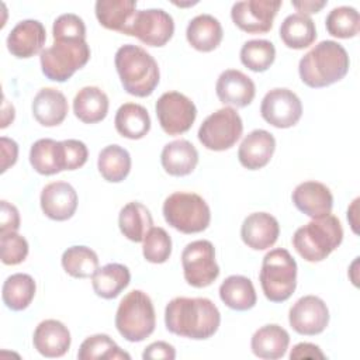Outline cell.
Instances as JSON below:
<instances>
[{
  "label": "cell",
  "instance_id": "1",
  "mask_svg": "<svg viewBox=\"0 0 360 360\" xmlns=\"http://www.w3.org/2000/svg\"><path fill=\"white\" fill-rule=\"evenodd\" d=\"M219 323V309L211 300L204 297H176L165 309L166 329L177 336L204 340L218 330Z\"/></svg>",
  "mask_w": 360,
  "mask_h": 360
},
{
  "label": "cell",
  "instance_id": "2",
  "mask_svg": "<svg viewBox=\"0 0 360 360\" xmlns=\"http://www.w3.org/2000/svg\"><path fill=\"white\" fill-rule=\"evenodd\" d=\"M350 66L346 49L336 41L326 39L308 51L298 63V73L308 87L319 89L342 80Z\"/></svg>",
  "mask_w": 360,
  "mask_h": 360
},
{
  "label": "cell",
  "instance_id": "3",
  "mask_svg": "<svg viewBox=\"0 0 360 360\" xmlns=\"http://www.w3.org/2000/svg\"><path fill=\"white\" fill-rule=\"evenodd\" d=\"M115 69L124 90L135 97L150 96L159 84L160 72L155 58L142 46L125 44L114 58Z\"/></svg>",
  "mask_w": 360,
  "mask_h": 360
},
{
  "label": "cell",
  "instance_id": "4",
  "mask_svg": "<svg viewBox=\"0 0 360 360\" xmlns=\"http://www.w3.org/2000/svg\"><path fill=\"white\" fill-rule=\"evenodd\" d=\"M343 240V228L338 217L328 214L300 226L292 235V246L307 262L326 259Z\"/></svg>",
  "mask_w": 360,
  "mask_h": 360
},
{
  "label": "cell",
  "instance_id": "5",
  "mask_svg": "<svg viewBox=\"0 0 360 360\" xmlns=\"http://www.w3.org/2000/svg\"><path fill=\"white\" fill-rule=\"evenodd\" d=\"M90 53L86 39L56 38L39 55L42 73L49 80L63 83L89 62Z\"/></svg>",
  "mask_w": 360,
  "mask_h": 360
},
{
  "label": "cell",
  "instance_id": "6",
  "mask_svg": "<svg viewBox=\"0 0 360 360\" xmlns=\"http://www.w3.org/2000/svg\"><path fill=\"white\" fill-rule=\"evenodd\" d=\"M156 326V315L150 297L141 291H129L118 304L115 328L128 342H142L149 338Z\"/></svg>",
  "mask_w": 360,
  "mask_h": 360
},
{
  "label": "cell",
  "instance_id": "7",
  "mask_svg": "<svg viewBox=\"0 0 360 360\" xmlns=\"http://www.w3.org/2000/svg\"><path fill=\"white\" fill-rule=\"evenodd\" d=\"M264 297L271 302L287 301L297 287V262L287 249L267 252L259 273Z\"/></svg>",
  "mask_w": 360,
  "mask_h": 360
},
{
  "label": "cell",
  "instance_id": "8",
  "mask_svg": "<svg viewBox=\"0 0 360 360\" xmlns=\"http://www.w3.org/2000/svg\"><path fill=\"white\" fill-rule=\"evenodd\" d=\"M165 221L183 233H198L208 228L211 211L205 200L188 191H176L163 202Z\"/></svg>",
  "mask_w": 360,
  "mask_h": 360
},
{
  "label": "cell",
  "instance_id": "9",
  "mask_svg": "<svg viewBox=\"0 0 360 360\" xmlns=\"http://www.w3.org/2000/svg\"><path fill=\"white\" fill-rule=\"evenodd\" d=\"M243 132V122L238 111L224 107L210 114L198 128V141L204 148L215 152L232 148Z\"/></svg>",
  "mask_w": 360,
  "mask_h": 360
},
{
  "label": "cell",
  "instance_id": "10",
  "mask_svg": "<svg viewBox=\"0 0 360 360\" xmlns=\"http://www.w3.org/2000/svg\"><path fill=\"white\" fill-rule=\"evenodd\" d=\"M181 266L184 280L195 288L211 285L219 276L215 248L207 239L193 240L186 245L181 253Z\"/></svg>",
  "mask_w": 360,
  "mask_h": 360
},
{
  "label": "cell",
  "instance_id": "11",
  "mask_svg": "<svg viewBox=\"0 0 360 360\" xmlns=\"http://www.w3.org/2000/svg\"><path fill=\"white\" fill-rule=\"evenodd\" d=\"M155 110L159 124L167 135H180L187 132L197 117L195 104L179 91L163 93L158 98Z\"/></svg>",
  "mask_w": 360,
  "mask_h": 360
},
{
  "label": "cell",
  "instance_id": "12",
  "mask_svg": "<svg viewBox=\"0 0 360 360\" xmlns=\"http://www.w3.org/2000/svg\"><path fill=\"white\" fill-rule=\"evenodd\" d=\"M174 34L173 17L162 8L138 10L127 35L136 37L149 46L166 45Z\"/></svg>",
  "mask_w": 360,
  "mask_h": 360
},
{
  "label": "cell",
  "instance_id": "13",
  "mask_svg": "<svg viewBox=\"0 0 360 360\" xmlns=\"http://www.w3.org/2000/svg\"><path fill=\"white\" fill-rule=\"evenodd\" d=\"M281 4L280 0L236 1L231 8V18L248 34H264L271 30Z\"/></svg>",
  "mask_w": 360,
  "mask_h": 360
},
{
  "label": "cell",
  "instance_id": "14",
  "mask_svg": "<svg viewBox=\"0 0 360 360\" xmlns=\"http://www.w3.org/2000/svg\"><path fill=\"white\" fill-rule=\"evenodd\" d=\"M260 114L276 128L294 127L302 115L300 97L290 89L276 87L267 91L260 104Z\"/></svg>",
  "mask_w": 360,
  "mask_h": 360
},
{
  "label": "cell",
  "instance_id": "15",
  "mask_svg": "<svg viewBox=\"0 0 360 360\" xmlns=\"http://www.w3.org/2000/svg\"><path fill=\"white\" fill-rule=\"evenodd\" d=\"M288 322L300 335H319L329 323V309L322 298L316 295H304L290 308Z\"/></svg>",
  "mask_w": 360,
  "mask_h": 360
},
{
  "label": "cell",
  "instance_id": "16",
  "mask_svg": "<svg viewBox=\"0 0 360 360\" xmlns=\"http://www.w3.org/2000/svg\"><path fill=\"white\" fill-rule=\"evenodd\" d=\"M46 39V31L38 20H22L14 25L7 37L8 52L20 59H27L38 52H42V46Z\"/></svg>",
  "mask_w": 360,
  "mask_h": 360
},
{
  "label": "cell",
  "instance_id": "17",
  "mask_svg": "<svg viewBox=\"0 0 360 360\" xmlns=\"http://www.w3.org/2000/svg\"><path fill=\"white\" fill-rule=\"evenodd\" d=\"M215 93L221 103L242 108L253 101L256 86L243 72L238 69H226L217 80Z\"/></svg>",
  "mask_w": 360,
  "mask_h": 360
},
{
  "label": "cell",
  "instance_id": "18",
  "mask_svg": "<svg viewBox=\"0 0 360 360\" xmlns=\"http://www.w3.org/2000/svg\"><path fill=\"white\" fill-rule=\"evenodd\" d=\"M291 198L297 210L312 219L330 214L333 208V195L329 187L315 180L300 183L294 188Z\"/></svg>",
  "mask_w": 360,
  "mask_h": 360
},
{
  "label": "cell",
  "instance_id": "19",
  "mask_svg": "<svg viewBox=\"0 0 360 360\" xmlns=\"http://www.w3.org/2000/svg\"><path fill=\"white\" fill-rule=\"evenodd\" d=\"M44 214L53 221H66L73 217L77 208V193L66 181L46 184L39 197Z\"/></svg>",
  "mask_w": 360,
  "mask_h": 360
},
{
  "label": "cell",
  "instance_id": "20",
  "mask_svg": "<svg viewBox=\"0 0 360 360\" xmlns=\"http://www.w3.org/2000/svg\"><path fill=\"white\" fill-rule=\"evenodd\" d=\"M280 235L278 221L269 212L248 215L240 226L243 243L253 250H264L273 246Z\"/></svg>",
  "mask_w": 360,
  "mask_h": 360
},
{
  "label": "cell",
  "instance_id": "21",
  "mask_svg": "<svg viewBox=\"0 0 360 360\" xmlns=\"http://www.w3.org/2000/svg\"><path fill=\"white\" fill-rule=\"evenodd\" d=\"M276 150V139L266 129H253L249 132L238 149L239 163L249 169L257 170L264 167Z\"/></svg>",
  "mask_w": 360,
  "mask_h": 360
},
{
  "label": "cell",
  "instance_id": "22",
  "mask_svg": "<svg viewBox=\"0 0 360 360\" xmlns=\"http://www.w3.org/2000/svg\"><path fill=\"white\" fill-rule=\"evenodd\" d=\"M70 332L65 323L56 319H45L34 330L32 343L37 352L45 357H62L70 347Z\"/></svg>",
  "mask_w": 360,
  "mask_h": 360
},
{
  "label": "cell",
  "instance_id": "23",
  "mask_svg": "<svg viewBox=\"0 0 360 360\" xmlns=\"http://www.w3.org/2000/svg\"><path fill=\"white\" fill-rule=\"evenodd\" d=\"M34 118L44 127H56L68 115V100L65 94L53 87L41 89L31 104Z\"/></svg>",
  "mask_w": 360,
  "mask_h": 360
},
{
  "label": "cell",
  "instance_id": "24",
  "mask_svg": "<svg viewBox=\"0 0 360 360\" xmlns=\"http://www.w3.org/2000/svg\"><path fill=\"white\" fill-rule=\"evenodd\" d=\"M30 163L37 173L44 176L66 170L63 142L51 138L35 141L30 149Z\"/></svg>",
  "mask_w": 360,
  "mask_h": 360
},
{
  "label": "cell",
  "instance_id": "25",
  "mask_svg": "<svg viewBox=\"0 0 360 360\" xmlns=\"http://www.w3.org/2000/svg\"><path fill=\"white\" fill-rule=\"evenodd\" d=\"M160 163L170 176H187L198 163V152L187 139H176L163 146Z\"/></svg>",
  "mask_w": 360,
  "mask_h": 360
},
{
  "label": "cell",
  "instance_id": "26",
  "mask_svg": "<svg viewBox=\"0 0 360 360\" xmlns=\"http://www.w3.org/2000/svg\"><path fill=\"white\" fill-rule=\"evenodd\" d=\"M94 11L98 22L111 31L128 34L136 14L135 0H97Z\"/></svg>",
  "mask_w": 360,
  "mask_h": 360
},
{
  "label": "cell",
  "instance_id": "27",
  "mask_svg": "<svg viewBox=\"0 0 360 360\" xmlns=\"http://www.w3.org/2000/svg\"><path fill=\"white\" fill-rule=\"evenodd\" d=\"M288 345V332L277 323H269L259 328L250 339V349L253 354L266 360L281 359L285 354Z\"/></svg>",
  "mask_w": 360,
  "mask_h": 360
},
{
  "label": "cell",
  "instance_id": "28",
  "mask_svg": "<svg viewBox=\"0 0 360 360\" xmlns=\"http://www.w3.org/2000/svg\"><path fill=\"white\" fill-rule=\"evenodd\" d=\"M224 31L221 22L211 14H198L190 20L186 38L188 44L200 52L214 51L222 41Z\"/></svg>",
  "mask_w": 360,
  "mask_h": 360
},
{
  "label": "cell",
  "instance_id": "29",
  "mask_svg": "<svg viewBox=\"0 0 360 360\" xmlns=\"http://www.w3.org/2000/svg\"><path fill=\"white\" fill-rule=\"evenodd\" d=\"M108 97L97 86L80 89L73 98V112L84 124H96L105 118L108 112Z\"/></svg>",
  "mask_w": 360,
  "mask_h": 360
},
{
  "label": "cell",
  "instance_id": "30",
  "mask_svg": "<svg viewBox=\"0 0 360 360\" xmlns=\"http://www.w3.org/2000/svg\"><path fill=\"white\" fill-rule=\"evenodd\" d=\"M131 281L129 269L121 263H108L98 267L91 276V285L94 292L104 298L112 300L128 287Z\"/></svg>",
  "mask_w": 360,
  "mask_h": 360
},
{
  "label": "cell",
  "instance_id": "31",
  "mask_svg": "<svg viewBox=\"0 0 360 360\" xmlns=\"http://www.w3.org/2000/svg\"><path fill=\"white\" fill-rule=\"evenodd\" d=\"M219 298L228 308L235 311H248L257 301L252 280L239 274L229 276L221 283Z\"/></svg>",
  "mask_w": 360,
  "mask_h": 360
},
{
  "label": "cell",
  "instance_id": "32",
  "mask_svg": "<svg viewBox=\"0 0 360 360\" xmlns=\"http://www.w3.org/2000/svg\"><path fill=\"white\" fill-rule=\"evenodd\" d=\"M114 125L117 132L128 139H141L150 129L148 110L136 103H124L115 112Z\"/></svg>",
  "mask_w": 360,
  "mask_h": 360
},
{
  "label": "cell",
  "instance_id": "33",
  "mask_svg": "<svg viewBox=\"0 0 360 360\" xmlns=\"http://www.w3.org/2000/svg\"><path fill=\"white\" fill-rule=\"evenodd\" d=\"M280 38L288 48H308L316 39L315 22L308 15L300 13L290 14L283 20L280 25Z\"/></svg>",
  "mask_w": 360,
  "mask_h": 360
},
{
  "label": "cell",
  "instance_id": "34",
  "mask_svg": "<svg viewBox=\"0 0 360 360\" xmlns=\"http://www.w3.org/2000/svg\"><path fill=\"white\" fill-rule=\"evenodd\" d=\"M118 225L121 233L132 240L142 242L146 232L153 225L150 211L139 201H131L125 204L118 215Z\"/></svg>",
  "mask_w": 360,
  "mask_h": 360
},
{
  "label": "cell",
  "instance_id": "35",
  "mask_svg": "<svg viewBox=\"0 0 360 360\" xmlns=\"http://www.w3.org/2000/svg\"><path fill=\"white\" fill-rule=\"evenodd\" d=\"M35 280L25 273H15L6 278L1 288V298L11 311L25 309L35 297Z\"/></svg>",
  "mask_w": 360,
  "mask_h": 360
},
{
  "label": "cell",
  "instance_id": "36",
  "mask_svg": "<svg viewBox=\"0 0 360 360\" xmlns=\"http://www.w3.org/2000/svg\"><path fill=\"white\" fill-rule=\"evenodd\" d=\"M131 163L128 150L115 143L101 149L97 159L100 174L110 183H120L125 180L131 172Z\"/></svg>",
  "mask_w": 360,
  "mask_h": 360
},
{
  "label": "cell",
  "instance_id": "37",
  "mask_svg": "<svg viewBox=\"0 0 360 360\" xmlns=\"http://www.w3.org/2000/svg\"><path fill=\"white\" fill-rule=\"evenodd\" d=\"M60 262L63 270L75 278L91 277L98 269L97 253L93 249L83 245L68 248L63 252Z\"/></svg>",
  "mask_w": 360,
  "mask_h": 360
},
{
  "label": "cell",
  "instance_id": "38",
  "mask_svg": "<svg viewBox=\"0 0 360 360\" xmlns=\"http://www.w3.org/2000/svg\"><path fill=\"white\" fill-rule=\"evenodd\" d=\"M79 360H129L131 356L121 350V347L105 333H97L86 338L77 352Z\"/></svg>",
  "mask_w": 360,
  "mask_h": 360
},
{
  "label": "cell",
  "instance_id": "39",
  "mask_svg": "<svg viewBox=\"0 0 360 360\" xmlns=\"http://www.w3.org/2000/svg\"><path fill=\"white\" fill-rule=\"evenodd\" d=\"M326 31L336 38H353L359 34L360 15L354 7L339 6L329 11L325 20Z\"/></svg>",
  "mask_w": 360,
  "mask_h": 360
},
{
  "label": "cell",
  "instance_id": "40",
  "mask_svg": "<svg viewBox=\"0 0 360 360\" xmlns=\"http://www.w3.org/2000/svg\"><path fill=\"white\" fill-rule=\"evenodd\" d=\"M276 59V48L267 39H250L240 48V62L253 72L267 70Z\"/></svg>",
  "mask_w": 360,
  "mask_h": 360
},
{
  "label": "cell",
  "instance_id": "41",
  "mask_svg": "<svg viewBox=\"0 0 360 360\" xmlns=\"http://www.w3.org/2000/svg\"><path fill=\"white\" fill-rule=\"evenodd\" d=\"M142 242V253L149 263H165L172 255L170 235L160 226H152Z\"/></svg>",
  "mask_w": 360,
  "mask_h": 360
},
{
  "label": "cell",
  "instance_id": "42",
  "mask_svg": "<svg viewBox=\"0 0 360 360\" xmlns=\"http://www.w3.org/2000/svg\"><path fill=\"white\" fill-rule=\"evenodd\" d=\"M1 262L7 266L22 263L28 256V242L17 232L1 233L0 236Z\"/></svg>",
  "mask_w": 360,
  "mask_h": 360
},
{
  "label": "cell",
  "instance_id": "43",
  "mask_svg": "<svg viewBox=\"0 0 360 360\" xmlns=\"http://www.w3.org/2000/svg\"><path fill=\"white\" fill-rule=\"evenodd\" d=\"M52 34H53V39L56 38L86 39V25L79 15L73 13H65V14H60L53 21Z\"/></svg>",
  "mask_w": 360,
  "mask_h": 360
},
{
  "label": "cell",
  "instance_id": "44",
  "mask_svg": "<svg viewBox=\"0 0 360 360\" xmlns=\"http://www.w3.org/2000/svg\"><path fill=\"white\" fill-rule=\"evenodd\" d=\"M65 160H66V170H76L82 167L89 158V150L84 142L79 139H65Z\"/></svg>",
  "mask_w": 360,
  "mask_h": 360
},
{
  "label": "cell",
  "instance_id": "45",
  "mask_svg": "<svg viewBox=\"0 0 360 360\" xmlns=\"http://www.w3.org/2000/svg\"><path fill=\"white\" fill-rule=\"evenodd\" d=\"M1 214H0V229L1 233L7 232H17L20 228V212L15 205L11 202L1 200Z\"/></svg>",
  "mask_w": 360,
  "mask_h": 360
},
{
  "label": "cell",
  "instance_id": "46",
  "mask_svg": "<svg viewBox=\"0 0 360 360\" xmlns=\"http://www.w3.org/2000/svg\"><path fill=\"white\" fill-rule=\"evenodd\" d=\"M142 359H145V360H156V359L173 360V359H176V350L167 342L158 340L145 347V350L142 353Z\"/></svg>",
  "mask_w": 360,
  "mask_h": 360
},
{
  "label": "cell",
  "instance_id": "47",
  "mask_svg": "<svg viewBox=\"0 0 360 360\" xmlns=\"http://www.w3.org/2000/svg\"><path fill=\"white\" fill-rule=\"evenodd\" d=\"M290 359L291 360H300V359H322L323 360L326 359V354L321 350L318 345L301 342L291 349Z\"/></svg>",
  "mask_w": 360,
  "mask_h": 360
},
{
  "label": "cell",
  "instance_id": "48",
  "mask_svg": "<svg viewBox=\"0 0 360 360\" xmlns=\"http://www.w3.org/2000/svg\"><path fill=\"white\" fill-rule=\"evenodd\" d=\"M0 146H1V173H4L10 166H13L17 162L18 158V145L14 139H10L7 136L0 138Z\"/></svg>",
  "mask_w": 360,
  "mask_h": 360
},
{
  "label": "cell",
  "instance_id": "49",
  "mask_svg": "<svg viewBox=\"0 0 360 360\" xmlns=\"http://www.w3.org/2000/svg\"><path fill=\"white\" fill-rule=\"evenodd\" d=\"M291 4L300 11V14L309 17V14H314L322 10L328 4V1L326 0H301V1H291Z\"/></svg>",
  "mask_w": 360,
  "mask_h": 360
}]
</instances>
